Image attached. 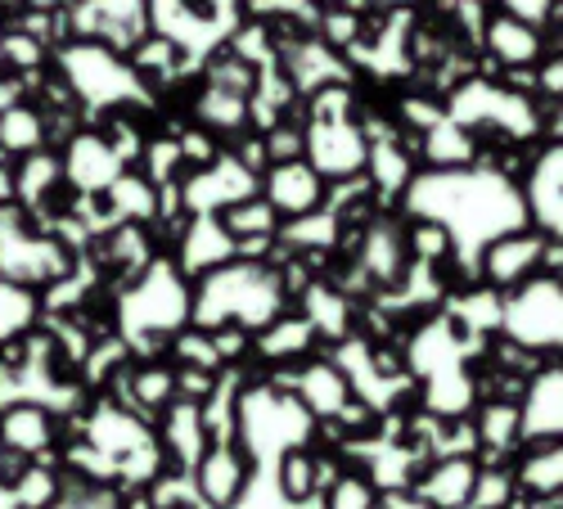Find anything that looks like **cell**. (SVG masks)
I'll return each mask as SVG.
<instances>
[{
	"mask_svg": "<svg viewBox=\"0 0 563 509\" xmlns=\"http://www.w3.org/2000/svg\"><path fill=\"white\" fill-rule=\"evenodd\" d=\"M279 225V212L271 208V199H249V203H230L225 208V230L230 235H271Z\"/></svg>",
	"mask_w": 563,
	"mask_h": 509,
	"instance_id": "7a4b0ae2",
	"label": "cell"
},
{
	"mask_svg": "<svg viewBox=\"0 0 563 509\" xmlns=\"http://www.w3.org/2000/svg\"><path fill=\"white\" fill-rule=\"evenodd\" d=\"M483 36H487V45H492V59L500 64V68H519V64H528V59H537L541 55V27L537 23H528V19H519V14H487V27H483Z\"/></svg>",
	"mask_w": 563,
	"mask_h": 509,
	"instance_id": "6da1fadb",
	"label": "cell"
},
{
	"mask_svg": "<svg viewBox=\"0 0 563 509\" xmlns=\"http://www.w3.org/2000/svg\"><path fill=\"white\" fill-rule=\"evenodd\" d=\"M537 86L541 90H550V96H559L563 100V55H554L545 68H537Z\"/></svg>",
	"mask_w": 563,
	"mask_h": 509,
	"instance_id": "3957f363",
	"label": "cell"
}]
</instances>
